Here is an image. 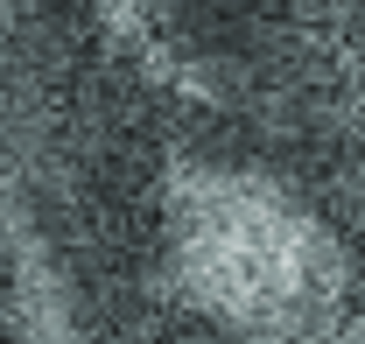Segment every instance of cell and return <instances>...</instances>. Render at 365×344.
Returning <instances> with one entry per match:
<instances>
[{"instance_id": "1", "label": "cell", "mask_w": 365, "mask_h": 344, "mask_svg": "<svg viewBox=\"0 0 365 344\" xmlns=\"http://www.w3.org/2000/svg\"><path fill=\"white\" fill-rule=\"evenodd\" d=\"M162 274L239 344H323L359 302L337 225L260 162L176 155L162 176Z\"/></svg>"}, {"instance_id": "2", "label": "cell", "mask_w": 365, "mask_h": 344, "mask_svg": "<svg viewBox=\"0 0 365 344\" xmlns=\"http://www.w3.org/2000/svg\"><path fill=\"white\" fill-rule=\"evenodd\" d=\"M323 344H365V302H351V309L337 316V330H330Z\"/></svg>"}]
</instances>
